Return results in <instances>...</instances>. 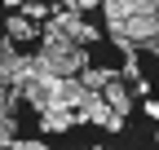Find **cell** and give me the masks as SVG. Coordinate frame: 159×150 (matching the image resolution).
Returning a JSON list of instances; mask_svg holds the SVG:
<instances>
[{
  "label": "cell",
  "instance_id": "cell-9",
  "mask_svg": "<svg viewBox=\"0 0 159 150\" xmlns=\"http://www.w3.org/2000/svg\"><path fill=\"white\" fill-rule=\"evenodd\" d=\"M102 13H106V31L124 27V18L133 13V0H102Z\"/></svg>",
  "mask_w": 159,
  "mask_h": 150
},
{
  "label": "cell",
  "instance_id": "cell-4",
  "mask_svg": "<svg viewBox=\"0 0 159 150\" xmlns=\"http://www.w3.org/2000/svg\"><path fill=\"white\" fill-rule=\"evenodd\" d=\"M115 31H124L128 40H137V44H150L155 35H159V13H128L124 27H115ZM115 31H111V35H115Z\"/></svg>",
  "mask_w": 159,
  "mask_h": 150
},
{
  "label": "cell",
  "instance_id": "cell-10",
  "mask_svg": "<svg viewBox=\"0 0 159 150\" xmlns=\"http://www.w3.org/2000/svg\"><path fill=\"white\" fill-rule=\"evenodd\" d=\"M18 141V124H13V110H0V150Z\"/></svg>",
  "mask_w": 159,
  "mask_h": 150
},
{
  "label": "cell",
  "instance_id": "cell-1",
  "mask_svg": "<svg viewBox=\"0 0 159 150\" xmlns=\"http://www.w3.org/2000/svg\"><path fill=\"white\" fill-rule=\"evenodd\" d=\"M89 66V53H84V44H75V40H53V44H40V53H35V71L40 75H80Z\"/></svg>",
  "mask_w": 159,
  "mask_h": 150
},
{
  "label": "cell",
  "instance_id": "cell-11",
  "mask_svg": "<svg viewBox=\"0 0 159 150\" xmlns=\"http://www.w3.org/2000/svg\"><path fill=\"white\" fill-rule=\"evenodd\" d=\"M97 35H102V31H97V27H89V22H84V18H80V27L71 31V40H75V44H93V40H97Z\"/></svg>",
  "mask_w": 159,
  "mask_h": 150
},
{
  "label": "cell",
  "instance_id": "cell-2",
  "mask_svg": "<svg viewBox=\"0 0 159 150\" xmlns=\"http://www.w3.org/2000/svg\"><path fill=\"white\" fill-rule=\"evenodd\" d=\"M75 115H80V124H97V128H106V133H119V128H124V115H115L111 102L102 97V93H93L89 106H84V110H75Z\"/></svg>",
  "mask_w": 159,
  "mask_h": 150
},
{
  "label": "cell",
  "instance_id": "cell-5",
  "mask_svg": "<svg viewBox=\"0 0 159 150\" xmlns=\"http://www.w3.org/2000/svg\"><path fill=\"white\" fill-rule=\"evenodd\" d=\"M5 35H9L13 44H31V40H40V22H35V18H27L22 9H18V13H9Z\"/></svg>",
  "mask_w": 159,
  "mask_h": 150
},
{
  "label": "cell",
  "instance_id": "cell-8",
  "mask_svg": "<svg viewBox=\"0 0 159 150\" xmlns=\"http://www.w3.org/2000/svg\"><path fill=\"white\" fill-rule=\"evenodd\" d=\"M80 80H84L89 88H97V93H102L111 80H124V75H119V71H111V66H84V71H80Z\"/></svg>",
  "mask_w": 159,
  "mask_h": 150
},
{
  "label": "cell",
  "instance_id": "cell-20",
  "mask_svg": "<svg viewBox=\"0 0 159 150\" xmlns=\"http://www.w3.org/2000/svg\"><path fill=\"white\" fill-rule=\"evenodd\" d=\"M155 141H159V133H155Z\"/></svg>",
  "mask_w": 159,
  "mask_h": 150
},
{
  "label": "cell",
  "instance_id": "cell-13",
  "mask_svg": "<svg viewBox=\"0 0 159 150\" xmlns=\"http://www.w3.org/2000/svg\"><path fill=\"white\" fill-rule=\"evenodd\" d=\"M62 9H75V13H89V9H97L102 0H57Z\"/></svg>",
  "mask_w": 159,
  "mask_h": 150
},
{
  "label": "cell",
  "instance_id": "cell-18",
  "mask_svg": "<svg viewBox=\"0 0 159 150\" xmlns=\"http://www.w3.org/2000/svg\"><path fill=\"white\" fill-rule=\"evenodd\" d=\"M22 5H27V0H5V9H9V13H18Z\"/></svg>",
  "mask_w": 159,
  "mask_h": 150
},
{
  "label": "cell",
  "instance_id": "cell-6",
  "mask_svg": "<svg viewBox=\"0 0 159 150\" xmlns=\"http://www.w3.org/2000/svg\"><path fill=\"white\" fill-rule=\"evenodd\" d=\"M80 124L75 110H62V106H49V110H40V133H71V128Z\"/></svg>",
  "mask_w": 159,
  "mask_h": 150
},
{
  "label": "cell",
  "instance_id": "cell-17",
  "mask_svg": "<svg viewBox=\"0 0 159 150\" xmlns=\"http://www.w3.org/2000/svg\"><path fill=\"white\" fill-rule=\"evenodd\" d=\"M146 115H150V119L159 124V102H146Z\"/></svg>",
  "mask_w": 159,
  "mask_h": 150
},
{
  "label": "cell",
  "instance_id": "cell-16",
  "mask_svg": "<svg viewBox=\"0 0 159 150\" xmlns=\"http://www.w3.org/2000/svg\"><path fill=\"white\" fill-rule=\"evenodd\" d=\"M9 49H13V40H9L5 31H0V62H5V53H9Z\"/></svg>",
  "mask_w": 159,
  "mask_h": 150
},
{
  "label": "cell",
  "instance_id": "cell-7",
  "mask_svg": "<svg viewBox=\"0 0 159 150\" xmlns=\"http://www.w3.org/2000/svg\"><path fill=\"white\" fill-rule=\"evenodd\" d=\"M102 97L111 102V110H115V115H124V119H128V110H133V97H128L124 80H111V84L102 88Z\"/></svg>",
  "mask_w": 159,
  "mask_h": 150
},
{
  "label": "cell",
  "instance_id": "cell-14",
  "mask_svg": "<svg viewBox=\"0 0 159 150\" xmlns=\"http://www.w3.org/2000/svg\"><path fill=\"white\" fill-rule=\"evenodd\" d=\"M13 150H44V137H18Z\"/></svg>",
  "mask_w": 159,
  "mask_h": 150
},
{
  "label": "cell",
  "instance_id": "cell-15",
  "mask_svg": "<svg viewBox=\"0 0 159 150\" xmlns=\"http://www.w3.org/2000/svg\"><path fill=\"white\" fill-rule=\"evenodd\" d=\"M133 93H137V97H150V93H155V88H150V80H146V75H142V80H137V84H133Z\"/></svg>",
  "mask_w": 159,
  "mask_h": 150
},
{
  "label": "cell",
  "instance_id": "cell-19",
  "mask_svg": "<svg viewBox=\"0 0 159 150\" xmlns=\"http://www.w3.org/2000/svg\"><path fill=\"white\" fill-rule=\"evenodd\" d=\"M146 49H150V53H155V58H159V35H155V40H150V44H146Z\"/></svg>",
  "mask_w": 159,
  "mask_h": 150
},
{
  "label": "cell",
  "instance_id": "cell-12",
  "mask_svg": "<svg viewBox=\"0 0 159 150\" xmlns=\"http://www.w3.org/2000/svg\"><path fill=\"white\" fill-rule=\"evenodd\" d=\"M22 13H27V18H35V22H44L53 9H49V5H40V0H27V5H22Z\"/></svg>",
  "mask_w": 159,
  "mask_h": 150
},
{
  "label": "cell",
  "instance_id": "cell-3",
  "mask_svg": "<svg viewBox=\"0 0 159 150\" xmlns=\"http://www.w3.org/2000/svg\"><path fill=\"white\" fill-rule=\"evenodd\" d=\"M53 88H57V75H31V80L22 84V102L35 110V115H40V110H49L53 106Z\"/></svg>",
  "mask_w": 159,
  "mask_h": 150
}]
</instances>
